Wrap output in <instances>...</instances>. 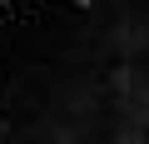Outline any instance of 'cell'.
<instances>
[{
	"label": "cell",
	"mask_w": 149,
	"mask_h": 144,
	"mask_svg": "<svg viewBox=\"0 0 149 144\" xmlns=\"http://www.w3.org/2000/svg\"><path fill=\"white\" fill-rule=\"evenodd\" d=\"M0 144H149V0H0Z\"/></svg>",
	"instance_id": "6da1fadb"
}]
</instances>
